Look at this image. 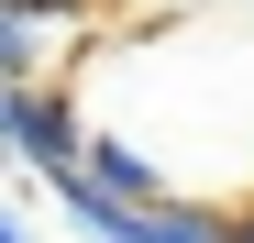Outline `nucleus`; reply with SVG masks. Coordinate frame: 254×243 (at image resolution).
Masks as SVG:
<instances>
[{"instance_id":"f257e3e1","label":"nucleus","mask_w":254,"mask_h":243,"mask_svg":"<svg viewBox=\"0 0 254 243\" xmlns=\"http://www.w3.org/2000/svg\"><path fill=\"white\" fill-rule=\"evenodd\" d=\"M0 155H11V166L33 155V89H11V77H0Z\"/></svg>"},{"instance_id":"f03ea898","label":"nucleus","mask_w":254,"mask_h":243,"mask_svg":"<svg viewBox=\"0 0 254 243\" xmlns=\"http://www.w3.org/2000/svg\"><path fill=\"white\" fill-rule=\"evenodd\" d=\"M221 243H254V199H243V210H221Z\"/></svg>"},{"instance_id":"7ed1b4c3","label":"nucleus","mask_w":254,"mask_h":243,"mask_svg":"<svg viewBox=\"0 0 254 243\" xmlns=\"http://www.w3.org/2000/svg\"><path fill=\"white\" fill-rule=\"evenodd\" d=\"M0 243H22V221H11V210H0Z\"/></svg>"}]
</instances>
